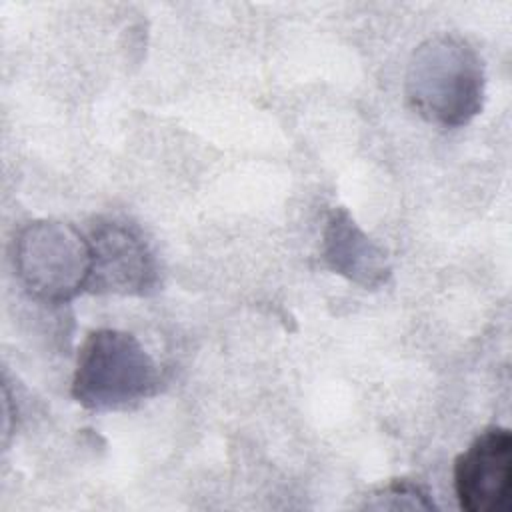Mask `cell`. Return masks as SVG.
<instances>
[{
  "mask_svg": "<svg viewBox=\"0 0 512 512\" xmlns=\"http://www.w3.org/2000/svg\"><path fill=\"white\" fill-rule=\"evenodd\" d=\"M88 292L142 296L158 284L156 258L134 226L108 218L98 220L90 234Z\"/></svg>",
  "mask_w": 512,
  "mask_h": 512,
  "instance_id": "cell-4",
  "label": "cell"
},
{
  "mask_svg": "<svg viewBox=\"0 0 512 512\" xmlns=\"http://www.w3.org/2000/svg\"><path fill=\"white\" fill-rule=\"evenodd\" d=\"M158 382V366L134 334L100 328L78 350L70 392L86 410L112 412L152 396Z\"/></svg>",
  "mask_w": 512,
  "mask_h": 512,
  "instance_id": "cell-2",
  "label": "cell"
},
{
  "mask_svg": "<svg viewBox=\"0 0 512 512\" xmlns=\"http://www.w3.org/2000/svg\"><path fill=\"white\" fill-rule=\"evenodd\" d=\"M404 90L412 110L426 122L440 128L466 126L484 106L482 58L462 38L432 36L412 52Z\"/></svg>",
  "mask_w": 512,
  "mask_h": 512,
  "instance_id": "cell-1",
  "label": "cell"
},
{
  "mask_svg": "<svg viewBox=\"0 0 512 512\" xmlns=\"http://www.w3.org/2000/svg\"><path fill=\"white\" fill-rule=\"evenodd\" d=\"M372 502H366L368 508H392V510H402V508H416V510H434V502L430 494L408 480H394L388 486H384L380 492L372 496Z\"/></svg>",
  "mask_w": 512,
  "mask_h": 512,
  "instance_id": "cell-7",
  "label": "cell"
},
{
  "mask_svg": "<svg viewBox=\"0 0 512 512\" xmlns=\"http://www.w3.org/2000/svg\"><path fill=\"white\" fill-rule=\"evenodd\" d=\"M320 258L334 274L366 290L382 288L392 276L388 252L354 222L346 208L330 212L322 230Z\"/></svg>",
  "mask_w": 512,
  "mask_h": 512,
  "instance_id": "cell-6",
  "label": "cell"
},
{
  "mask_svg": "<svg viewBox=\"0 0 512 512\" xmlns=\"http://www.w3.org/2000/svg\"><path fill=\"white\" fill-rule=\"evenodd\" d=\"M454 492L466 512H508L512 506V436L490 426L454 460Z\"/></svg>",
  "mask_w": 512,
  "mask_h": 512,
  "instance_id": "cell-5",
  "label": "cell"
},
{
  "mask_svg": "<svg viewBox=\"0 0 512 512\" xmlns=\"http://www.w3.org/2000/svg\"><path fill=\"white\" fill-rule=\"evenodd\" d=\"M90 242L64 220H34L14 242V268L24 290L44 304H66L88 288Z\"/></svg>",
  "mask_w": 512,
  "mask_h": 512,
  "instance_id": "cell-3",
  "label": "cell"
}]
</instances>
